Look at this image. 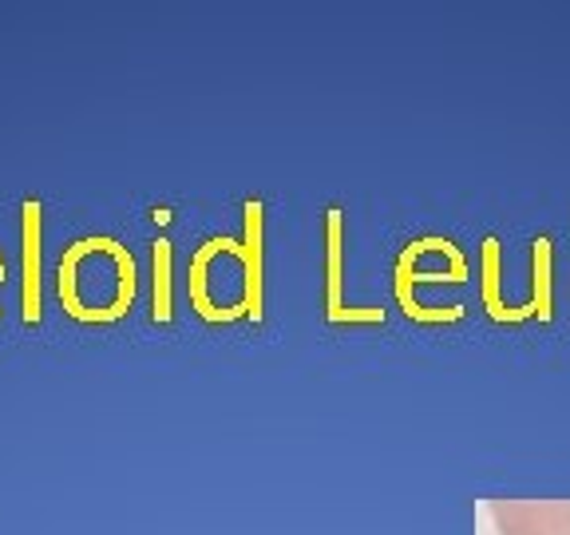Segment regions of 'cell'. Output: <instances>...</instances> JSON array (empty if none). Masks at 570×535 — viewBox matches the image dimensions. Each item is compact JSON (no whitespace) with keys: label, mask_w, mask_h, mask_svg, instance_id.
<instances>
[{"label":"cell","mask_w":570,"mask_h":535,"mask_svg":"<svg viewBox=\"0 0 570 535\" xmlns=\"http://www.w3.org/2000/svg\"><path fill=\"white\" fill-rule=\"evenodd\" d=\"M24 321H40V203H24Z\"/></svg>","instance_id":"cell-1"}]
</instances>
